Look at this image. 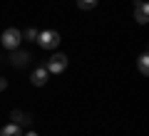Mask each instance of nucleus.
Here are the masks:
<instances>
[{"instance_id":"1","label":"nucleus","mask_w":149,"mask_h":136,"mask_svg":"<svg viewBox=\"0 0 149 136\" xmlns=\"http://www.w3.org/2000/svg\"><path fill=\"white\" fill-rule=\"evenodd\" d=\"M0 42H3V47H8V50H17L20 42H22V32L15 30V27H8V30L0 35Z\"/></svg>"},{"instance_id":"2","label":"nucleus","mask_w":149,"mask_h":136,"mask_svg":"<svg viewBox=\"0 0 149 136\" xmlns=\"http://www.w3.org/2000/svg\"><path fill=\"white\" fill-rule=\"evenodd\" d=\"M37 45L42 50H55L60 45V35L55 30H42V32H37Z\"/></svg>"},{"instance_id":"3","label":"nucleus","mask_w":149,"mask_h":136,"mask_svg":"<svg viewBox=\"0 0 149 136\" xmlns=\"http://www.w3.org/2000/svg\"><path fill=\"white\" fill-rule=\"evenodd\" d=\"M65 67H67V55H62V52H55L52 57L45 62V69H47V72H55V74H60Z\"/></svg>"},{"instance_id":"4","label":"nucleus","mask_w":149,"mask_h":136,"mask_svg":"<svg viewBox=\"0 0 149 136\" xmlns=\"http://www.w3.org/2000/svg\"><path fill=\"white\" fill-rule=\"evenodd\" d=\"M134 20L139 22V25H147L149 20V8L144 0H134Z\"/></svg>"},{"instance_id":"5","label":"nucleus","mask_w":149,"mask_h":136,"mask_svg":"<svg viewBox=\"0 0 149 136\" xmlns=\"http://www.w3.org/2000/svg\"><path fill=\"white\" fill-rule=\"evenodd\" d=\"M30 55L27 52H22V50H13V57H10V62H13V67H25L27 62H30Z\"/></svg>"},{"instance_id":"6","label":"nucleus","mask_w":149,"mask_h":136,"mask_svg":"<svg viewBox=\"0 0 149 136\" xmlns=\"http://www.w3.org/2000/svg\"><path fill=\"white\" fill-rule=\"evenodd\" d=\"M47 77H50V72L45 67H35V72H32V84H35V87H42L45 82H47Z\"/></svg>"},{"instance_id":"7","label":"nucleus","mask_w":149,"mask_h":136,"mask_svg":"<svg viewBox=\"0 0 149 136\" xmlns=\"http://www.w3.org/2000/svg\"><path fill=\"white\" fill-rule=\"evenodd\" d=\"M10 119H13V124H32L35 116H32V114H25V111H20V109H13V111H10Z\"/></svg>"},{"instance_id":"8","label":"nucleus","mask_w":149,"mask_h":136,"mask_svg":"<svg viewBox=\"0 0 149 136\" xmlns=\"http://www.w3.org/2000/svg\"><path fill=\"white\" fill-rule=\"evenodd\" d=\"M0 136H22V131H20V124H8L5 129L0 131Z\"/></svg>"},{"instance_id":"9","label":"nucleus","mask_w":149,"mask_h":136,"mask_svg":"<svg viewBox=\"0 0 149 136\" xmlns=\"http://www.w3.org/2000/svg\"><path fill=\"white\" fill-rule=\"evenodd\" d=\"M139 72H142L144 77L149 74V55H147V52H144L142 57H139Z\"/></svg>"},{"instance_id":"10","label":"nucleus","mask_w":149,"mask_h":136,"mask_svg":"<svg viewBox=\"0 0 149 136\" xmlns=\"http://www.w3.org/2000/svg\"><path fill=\"white\" fill-rule=\"evenodd\" d=\"M97 5V0H77V8L80 10H92Z\"/></svg>"},{"instance_id":"11","label":"nucleus","mask_w":149,"mask_h":136,"mask_svg":"<svg viewBox=\"0 0 149 136\" xmlns=\"http://www.w3.org/2000/svg\"><path fill=\"white\" fill-rule=\"evenodd\" d=\"M22 37H27L30 42H35V40H37V30H35V27H30V30H25V32H22Z\"/></svg>"},{"instance_id":"12","label":"nucleus","mask_w":149,"mask_h":136,"mask_svg":"<svg viewBox=\"0 0 149 136\" xmlns=\"http://www.w3.org/2000/svg\"><path fill=\"white\" fill-rule=\"evenodd\" d=\"M8 87V82H5V77H0V92H3V89Z\"/></svg>"},{"instance_id":"13","label":"nucleus","mask_w":149,"mask_h":136,"mask_svg":"<svg viewBox=\"0 0 149 136\" xmlns=\"http://www.w3.org/2000/svg\"><path fill=\"white\" fill-rule=\"evenodd\" d=\"M27 136H37V134H35V131H32V134H27Z\"/></svg>"}]
</instances>
